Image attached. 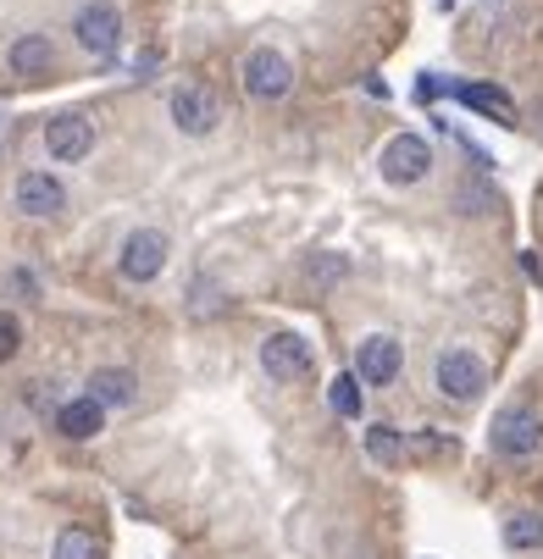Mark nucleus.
<instances>
[{
	"instance_id": "obj_1",
	"label": "nucleus",
	"mask_w": 543,
	"mask_h": 559,
	"mask_svg": "<svg viewBox=\"0 0 543 559\" xmlns=\"http://www.w3.org/2000/svg\"><path fill=\"white\" fill-rule=\"evenodd\" d=\"M377 173H382V183H394V189L422 183L433 173V144L422 133H394L382 144V155H377Z\"/></svg>"
},
{
	"instance_id": "obj_2",
	"label": "nucleus",
	"mask_w": 543,
	"mask_h": 559,
	"mask_svg": "<svg viewBox=\"0 0 543 559\" xmlns=\"http://www.w3.org/2000/svg\"><path fill=\"white\" fill-rule=\"evenodd\" d=\"M239 78H245V95L261 100V106H272V100H283V95L294 90V67H288V56L272 50V45H256V50L245 56Z\"/></svg>"
},
{
	"instance_id": "obj_3",
	"label": "nucleus",
	"mask_w": 543,
	"mask_h": 559,
	"mask_svg": "<svg viewBox=\"0 0 543 559\" xmlns=\"http://www.w3.org/2000/svg\"><path fill=\"white\" fill-rule=\"evenodd\" d=\"M162 266H167V233L162 227H133L117 250V272L128 283H155Z\"/></svg>"
},
{
	"instance_id": "obj_4",
	"label": "nucleus",
	"mask_w": 543,
	"mask_h": 559,
	"mask_svg": "<svg viewBox=\"0 0 543 559\" xmlns=\"http://www.w3.org/2000/svg\"><path fill=\"white\" fill-rule=\"evenodd\" d=\"M433 382H438L444 399H455V405H472V399L483 393V382H488V366L472 349H444L438 366H433Z\"/></svg>"
},
{
	"instance_id": "obj_5",
	"label": "nucleus",
	"mask_w": 543,
	"mask_h": 559,
	"mask_svg": "<svg viewBox=\"0 0 543 559\" xmlns=\"http://www.w3.org/2000/svg\"><path fill=\"white\" fill-rule=\"evenodd\" d=\"M261 371L272 382H310V371H317V355H310V344L299 333H267L261 338Z\"/></svg>"
},
{
	"instance_id": "obj_6",
	"label": "nucleus",
	"mask_w": 543,
	"mask_h": 559,
	"mask_svg": "<svg viewBox=\"0 0 543 559\" xmlns=\"http://www.w3.org/2000/svg\"><path fill=\"white\" fill-rule=\"evenodd\" d=\"M72 39L84 45L95 61H111L117 45H122V12L106 7V0H95V7H78V17H72Z\"/></svg>"
},
{
	"instance_id": "obj_7",
	"label": "nucleus",
	"mask_w": 543,
	"mask_h": 559,
	"mask_svg": "<svg viewBox=\"0 0 543 559\" xmlns=\"http://www.w3.org/2000/svg\"><path fill=\"white\" fill-rule=\"evenodd\" d=\"M488 443H494V454H505V460H527V454H538V449H543V421H538L532 411L510 405V411H499V416H494Z\"/></svg>"
},
{
	"instance_id": "obj_8",
	"label": "nucleus",
	"mask_w": 543,
	"mask_h": 559,
	"mask_svg": "<svg viewBox=\"0 0 543 559\" xmlns=\"http://www.w3.org/2000/svg\"><path fill=\"white\" fill-rule=\"evenodd\" d=\"M400 371H405V349H400V338H388V333L361 338V349H355V377H361L366 388L400 382Z\"/></svg>"
},
{
	"instance_id": "obj_9",
	"label": "nucleus",
	"mask_w": 543,
	"mask_h": 559,
	"mask_svg": "<svg viewBox=\"0 0 543 559\" xmlns=\"http://www.w3.org/2000/svg\"><path fill=\"white\" fill-rule=\"evenodd\" d=\"M173 122H178V133L205 139V133H216V122H222V100H216L205 84H178V90H173Z\"/></svg>"
},
{
	"instance_id": "obj_10",
	"label": "nucleus",
	"mask_w": 543,
	"mask_h": 559,
	"mask_svg": "<svg viewBox=\"0 0 543 559\" xmlns=\"http://www.w3.org/2000/svg\"><path fill=\"white\" fill-rule=\"evenodd\" d=\"M45 150H50V162H84L95 150V122L78 111H56L45 122Z\"/></svg>"
},
{
	"instance_id": "obj_11",
	"label": "nucleus",
	"mask_w": 543,
	"mask_h": 559,
	"mask_svg": "<svg viewBox=\"0 0 543 559\" xmlns=\"http://www.w3.org/2000/svg\"><path fill=\"white\" fill-rule=\"evenodd\" d=\"M12 200H17L23 216H56L67 205V183L50 178V173H23L17 189H12Z\"/></svg>"
},
{
	"instance_id": "obj_12",
	"label": "nucleus",
	"mask_w": 543,
	"mask_h": 559,
	"mask_svg": "<svg viewBox=\"0 0 543 559\" xmlns=\"http://www.w3.org/2000/svg\"><path fill=\"white\" fill-rule=\"evenodd\" d=\"M455 100L465 106V111H477V117H488V122H516V100L505 95V90H494V84H455Z\"/></svg>"
},
{
	"instance_id": "obj_13",
	"label": "nucleus",
	"mask_w": 543,
	"mask_h": 559,
	"mask_svg": "<svg viewBox=\"0 0 543 559\" xmlns=\"http://www.w3.org/2000/svg\"><path fill=\"white\" fill-rule=\"evenodd\" d=\"M56 427L67 432V438H95L101 427H106V405L95 393H78V399H67V405L56 411Z\"/></svg>"
},
{
	"instance_id": "obj_14",
	"label": "nucleus",
	"mask_w": 543,
	"mask_h": 559,
	"mask_svg": "<svg viewBox=\"0 0 543 559\" xmlns=\"http://www.w3.org/2000/svg\"><path fill=\"white\" fill-rule=\"evenodd\" d=\"M7 61H12L17 78H45L56 67V45L45 34H23V39H12V56Z\"/></svg>"
},
{
	"instance_id": "obj_15",
	"label": "nucleus",
	"mask_w": 543,
	"mask_h": 559,
	"mask_svg": "<svg viewBox=\"0 0 543 559\" xmlns=\"http://www.w3.org/2000/svg\"><path fill=\"white\" fill-rule=\"evenodd\" d=\"M90 393L101 399L106 411H111V405H128V399H133V371H122V366H101V371L90 377Z\"/></svg>"
},
{
	"instance_id": "obj_16",
	"label": "nucleus",
	"mask_w": 543,
	"mask_h": 559,
	"mask_svg": "<svg viewBox=\"0 0 543 559\" xmlns=\"http://www.w3.org/2000/svg\"><path fill=\"white\" fill-rule=\"evenodd\" d=\"M328 405H333V416L361 421V377H355V371H344V377L328 382Z\"/></svg>"
},
{
	"instance_id": "obj_17",
	"label": "nucleus",
	"mask_w": 543,
	"mask_h": 559,
	"mask_svg": "<svg viewBox=\"0 0 543 559\" xmlns=\"http://www.w3.org/2000/svg\"><path fill=\"white\" fill-rule=\"evenodd\" d=\"M366 454L377 465H405V438L394 427H366Z\"/></svg>"
},
{
	"instance_id": "obj_18",
	"label": "nucleus",
	"mask_w": 543,
	"mask_h": 559,
	"mask_svg": "<svg viewBox=\"0 0 543 559\" xmlns=\"http://www.w3.org/2000/svg\"><path fill=\"white\" fill-rule=\"evenodd\" d=\"M50 559H101V543H95V532H84V526H67V532L56 537Z\"/></svg>"
},
{
	"instance_id": "obj_19",
	"label": "nucleus",
	"mask_w": 543,
	"mask_h": 559,
	"mask_svg": "<svg viewBox=\"0 0 543 559\" xmlns=\"http://www.w3.org/2000/svg\"><path fill=\"white\" fill-rule=\"evenodd\" d=\"M505 543L510 548H543V515H527V510L510 515L505 521Z\"/></svg>"
},
{
	"instance_id": "obj_20",
	"label": "nucleus",
	"mask_w": 543,
	"mask_h": 559,
	"mask_svg": "<svg viewBox=\"0 0 543 559\" xmlns=\"http://www.w3.org/2000/svg\"><path fill=\"white\" fill-rule=\"evenodd\" d=\"M344 272H350V266H344V255H310V261H305V283L317 288V294H322L328 283H339Z\"/></svg>"
},
{
	"instance_id": "obj_21",
	"label": "nucleus",
	"mask_w": 543,
	"mask_h": 559,
	"mask_svg": "<svg viewBox=\"0 0 543 559\" xmlns=\"http://www.w3.org/2000/svg\"><path fill=\"white\" fill-rule=\"evenodd\" d=\"M17 349H23V322H17L12 310H0V366H7Z\"/></svg>"
},
{
	"instance_id": "obj_22",
	"label": "nucleus",
	"mask_w": 543,
	"mask_h": 559,
	"mask_svg": "<svg viewBox=\"0 0 543 559\" xmlns=\"http://www.w3.org/2000/svg\"><path fill=\"white\" fill-rule=\"evenodd\" d=\"M449 7H455V0H438V12H449Z\"/></svg>"
}]
</instances>
